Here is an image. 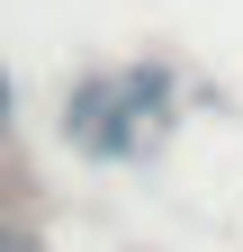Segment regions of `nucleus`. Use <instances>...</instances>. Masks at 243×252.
I'll list each match as a JSON object with an SVG mask.
<instances>
[{"instance_id":"obj_2","label":"nucleus","mask_w":243,"mask_h":252,"mask_svg":"<svg viewBox=\"0 0 243 252\" xmlns=\"http://www.w3.org/2000/svg\"><path fill=\"white\" fill-rule=\"evenodd\" d=\"M18 135V90H9V72H0V144Z\"/></svg>"},{"instance_id":"obj_3","label":"nucleus","mask_w":243,"mask_h":252,"mask_svg":"<svg viewBox=\"0 0 243 252\" xmlns=\"http://www.w3.org/2000/svg\"><path fill=\"white\" fill-rule=\"evenodd\" d=\"M0 252H45V243L27 234V225H9V216H0Z\"/></svg>"},{"instance_id":"obj_1","label":"nucleus","mask_w":243,"mask_h":252,"mask_svg":"<svg viewBox=\"0 0 243 252\" xmlns=\"http://www.w3.org/2000/svg\"><path fill=\"white\" fill-rule=\"evenodd\" d=\"M171 117H180L171 63H117V72H81L63 90V144L81 162H135Z\"/></svg>"}]
</instances>
